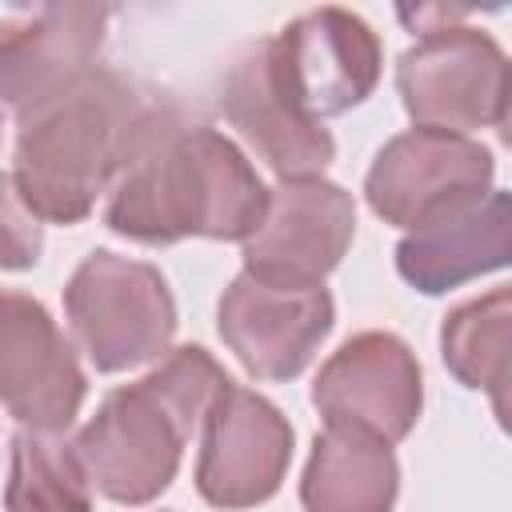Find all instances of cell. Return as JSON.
Segmentation results:
<instances>
[{
	"label": "cell",
	"instance_id": "10",
	"mask_svg": "<svg viewBox=\"0 0 512 512\" xmlns=\"http://www.w3.org/2000/svg\"><path fill=\"white\" fill-rule=\"evenodd\" d=\"M88 376L52 312L16 288H0V408L36 432H68Z\"/></svg>",
	"mask_w": 512,
	"mask_h": 512
},
{
	"label": "cell",
	"instance_id": "19",
	"mask_svg": "<svg viewBox=\"0 0 512 512\" xmlns=\"http://www.w3.org/2000/svg\"><path fill=\"white\" fill-rule=\"evenodd\" d=\"M44 252V224L28 212L12 172H0V272L36 268Z\"/></svg>",
	"mask_w": 512,
	"mask_h": 512
},
{
	"label": "cell",
	"instance_id": "20",
	"mask_svg": "<svg viewBox=\"0 0 512 512\" xmlns=\"http://www.w3.org/2000/svg\"><path fill=\"white\" fill-rule=\"evenodd\" d=\"M0 136H4V120H0Z\"/></svg>",
	"mask_w": 512,
	"mask_h": 512
},
{
	"label": "cell",
	"instance_id": "13",
	"mask_svg": "<svg viewBox=\"0 0 512 512\" xmlns=\"http://www.w3.org/2000/svg\"><path fill=\"white\" fill-rule=\"evenodd\" d=\"M112 8L40 4L0 20V104L24 112L96 68Z\"/></svg>",
	"mask_w": 512,
	"mask_h": 512
},
{
	"label": "cell",
	"instance_id": "2",
	"mask_svg": "<svg viewBox=\"0 0 512 512\" xmlns=\"http://www.w3.org/2000/svg\"><path fill=\"white\" fill-rule=\"evenodd\" d=\"M168 100L116 68H92L16 112L12 180L36 220L80 224L108 196L128 152Z\"/></svg>",
	"mask_w": 512,
	"mask_h": 512
},
{
	"label": "cell",
	"instance_id": "15",
	"mask_svg": "<svg viewBox=\"0 0 512 512\" xmlns=\"http://www.w3.org/2000/svg\"><path fill=\"white\" fill-rule=\"evenodd\" d=\"M512 260V196L492 188L480 200L448 208L404 232L396 272L420 296H444L468 280L500 272Z\"/></svg>",
	"mask_w": 512,
	"mask_h": 512
},
{
	"label": "cell",
	"instance_id": "9",
	"mask_svg": "<svg viewBox=\"0 0 512 512\" xmlns=\"http://www.w3.org/2000/svg\"><path fill=\"white\" fill-rule=\"evenodd\" d=\"M292 424L260 392L228 384L200 424L196 492L224 512L272 500L292 464Z\"/></svg>",
	"mask_w": 512,
	"mask_h": 512
},
{
	"label": "cell",
	"instance_id": "17",
	"mask_svg": "<svg viewBox=\"0 0 512 512\" xmlns=\"http://www.w3.org/2000/svg\"><path fill=\"white\" fill-rule=\"evenodd\" d=\"M508 344H512V292L492 288L476 300L456 304L440 324L444 368L472 392H488L504 420L508 388Z\"/></svg>",
	"mask_w": 512,
	"mask_h": 512
},
{
	"label": "cell",
	"instance_id": "6",
	"mask_svg": "<svg viewBox=\"0 0 512 512\" xmlns=\"http://www.w3.org/2000/svg\"><path fill=\"white\" fill-rule=\"evenodd\" d=\"M268 44V64L284 96L312 120L340 116L372 96L384 48L372 24L348 8L324 4L292 16Z\"/></svg>",
	"mask_w": 512,
	"mask_h": 512
},
{
	"label": "cell",
	"instance_id": "8",
	"mask_svg": "<svg viewBox=\"0 0 512 512\" xmlns=\"http://www.w3.org/2000/svg\"><path fill=\"white\" fill-rule=\"evenodd\" d=\"M336 324L324 284H276L252 272L232 276L216 304V332L252 380H296Z\"/></svg>",
	"mask_w": 512,
	"mask_h": 512
},
{
	"label": "cell",
	"instance_id": "3",
	"mask_svg": "<svg viewBox=\"0 0 512 512\" xmlns=\"http://www.w3.org/2000/svg\"><path fill=\"white\" fill-rule=\"evenodd\" d=\"M232 376L200 344H180L160 364L112 388L96 416L76 432V452L100 496L124 508L152 504L180 472L184 444L200 432L216 396Z\"/></svg>",
	"mask_w": 512,
	"mask_h": 512
},
{
	"label": "cell",
	"instance_id": "7",
	"mask_svg": "<svg viewBox=\"0 0 512 512\" xmlns=\"http://www.w3.org/2000/svg\"><path fill=\"white\" fill-rule=\"evenodd\" d=\"M492 180L496 156L480 140L408 128L376 152L364 176V200L384 224L412 232L448 208L488 196Z\"/></svg>",
	"mask_w": 512,
	"mask_h": 512
},
{
	"label": "cell",
	"instance_id": "16",
	"mask_svg": "<svg viewBox=\"0 0 512 512\" xmlns=\"http://www.w3.org/2000/svg\"><path fill=\"white\" fill-rule=\"evenodd\" d=\"M396 496L400 464L392 444L344 424L316 432L300 476L304 512H392Z\"/></svg>",
	"mask_w": 512,
	"mask_h": 512
},
{
	"label": "cell",
	"instance_id": "1",
	"mask_svg": "<svg viewBox=\"0 0 512 512\" xmlns=\"http://www.w3.org/2000/svg\"><path fill=\"white\" fill-rule=\"evenodd\" d=\"M268 188L252 160L204 120L164 104L116 172L104 224L108 232L164 248L188 236L248 240L264 220Z\"/></svg>",
	"mask_w": 512,
	"mask_h": 512
},
{
	"label": "cell",
	"instance_id": "11",
	"mask_svg": "<svg viewBox=\"0 0 512 512\" xmlns=\"http://www.w3.org/2000/svg\"><path fill=\"white\" fill-rule=\"evenodd\" d=\"M312 404L324 424L360 428L384 444H400L424 408L420 360L396 332H356L320 364Z\"/></svg>",
	"mask_w": 512,
	"mask_h": 512
},
{
	"label": "cell",
	"instance_id": "4",
	"mask_svg": "<svg viewBox=\"0 0 512 512\" xmlns=\"http://www.w3.org/2000/svg\"><path fill=\"white\" fill-rule=\"evenodd\" d=\"M460 16L468 12L416 28L396 60V92L416 128L472 136L508 120V56L492 32L456 24Z\"/></svg>",
	"mask_w": 512,
	"mask_h": 512
},
{
	"label": "cell",
	"instance_id": "14",
	"mask_svg": "<svg viewBox=\"0 0 512 512\" xmlns=\"http://www.w3.org/2000/svg\"><path fill=\"white\" fill-rule=\"evenodd\" d=\"M220 108H224V120L248 140V148L280 180L320 176L336 160V140L324 128V120L304 116L276 84L264 40H256L228 68L220 88Z\"/></svg>",
	"mask_w": 512,
	"mask_h": 512
},
{
	"label": "cell",
	"instance_id": "5",
	"mask_svg": "<svg viewBox=\"0 0 512 512\" xmlns=\"http://www.w3.org/2000/svg\"><path fill=\"white\" fill-rule=\"evenodd\" d=\"M64 316L96 372H128L160 360L176 336V300L148 260L88 252L64 284Z\"/></svg>",
	"mask_w": 512,
	"mask_h": 512
},
{
	"label": "cell",
	"instance_id": "12",
	"mask_svg": "<svg viewBox=\"0 0 512 512\" xmlns=\"http://www.w3.org/2000/svg\"><path fill=\"white\" fill-rule=\"evenodd\" d=\"M356 236V200L336 180H276L256 232L244 240V272L276 284H324Z\"/></svg>",
	"mask_w": 512,
	"mask_h": 512
},
{
	"label": "cell",
	"instance_id": "18",
	"mask_svg": "<svg viewBox=\"0 0 512 512\" xmlns=\"http://www.w3.org/2000/svg\"><path fill=\"white\" fill-rule=\"evenodd\" d=\"M4 512H92V480L68 432L16 428Z\"/></svg>",
	"mask_w": 512,
	"mask_h": 512
}]
</instances>
